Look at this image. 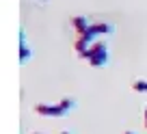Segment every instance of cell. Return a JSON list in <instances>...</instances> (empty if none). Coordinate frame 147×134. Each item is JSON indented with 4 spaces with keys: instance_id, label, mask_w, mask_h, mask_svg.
<instances>
[{
    "instance_id": "cell-6",
    "label": "cell",
    "mask_w": 147,
    "mask_h": 134,
    "mask_svg": "<svg viewBox=\"0 0 147 134\" xmlns=\"http://www.w3.org/2000/svg\"><path fill=\"white\" fill-rule=\"evenodd\" d=\"M132 89L134 91H138V93H147V80H134L132 82Z\"/></svg>"
},
{
    "instance_id": "cell-1",
    "label": "cell",
    "mask_w": 147,
    "mask_h": 134,
    "mask_svg": "<svg viewBox=\"0 0 147 134\" xmlns=\"http://www.w3.org/2000/svg\"><path fill=\"white\" fill-rule=\"evenodd\" d=\"M84 59H87L89 65H93V67H104V65L108 63V46H106L102 39H97V41L89 48Z\"/></svg>"
},
{
    "instance_id": "cell-2",
    "label": "cell",
    "mask_w": 147,
    "mask_h": 134,
    "mask_svg": "<svg viewBox=\"0 0 147 134\" xmlns=\"http://www.w3.org/2000/svg\"><path fill=\"white\" fill-rule=\"evenodd\" d=\"M32 110H35L37 115H43V117H65V115H67V110H65L59 102H54V104H43V102L35 104Z\"/></svg>"
},
{
    "instance_id": "cell-7",
    "label": "cell",
    "mask_w": 147,
    "mask_h": 134,
    "mask_svg": "<svg viewBox=\"0 0 147 134\" xmlns=\"http://www.w3.org/2000/svg\"><path fill=\"white\" fill-rule=\"evenodd\" d=\"M145 128H147V108H145Z\"/></svg>"
},
{
    "instance_id": "cell-9",
    "label": "cell",
    "mask_w": 147,
    "mask_h": 134,
    "mask_svg": "<svg viewBox=\"0 0 147 134\" xmlns=\"http://www.w3.org/2000/svg\"><path fill=\"white\" fill-rule=\"evenodd\" d=\"M32 134H48V132H32Z\"/></svg>"
},
{
    "instance_id": "cell-4",
    "label": "cell",
    "mask_w": 147,
    "mask_h": 134,
    "mask_svg": "<svg viewBox=\"0 0 147 134\" xmlns=\"http://www.w3.org/2000/svg\"><path fill=\"white\" fill-rule=\"evenodd\" d=\"M71 24H74V28H76V32H78V35H84V32L93 26V22L87 18V15H76V18L71 20Z\"/></svg>"
},
{
    "instance_id": "cell-5",
    "label": "cell",
    "mask_w": 147,
    "mask_h": 134,
    "mask_svg": "<svg viewBox=\"0 0 147 134\" xmlns=\"http://www.w3.org/2000/svg\"><path fill=\"white\" fill-rule=\"evenodd\" d=\"M91 30L95 32L97 37H104V35H113V32H115V26L110 22H97V24L91 26Z\"/></svg>"
},
{
    "instance_id": "cell-8",
    "label": "cell",
    "mask_w": 147,
    "mask_h": 134,
    "mask_svg": "<svg viewBox=\"0 0 147 134\" xmlns=\"http://www.w3.org/2000/svg\"><path fill=\"white\" fill-rule=\"evenodd\" d=\"M125 134H136V132H132V130H128V132H125Z\"/></svg>"
},
{
    "instance_id": "cell-3",
    "label": "cell",
    "mask_w": 147,
    "mask_h": 134,
    "mask_svg": "<svg viewBox=\"0 0 147 134\" xmlns=\"http://www.w3.org/2000/svg\"><path fill=\"white\" fill-rule=\"evenodd\" d=\"M30 54H32V50H30V46H28V41H26V32H24V28H20V63L26 65L28 59H30Z\"/></svg>"
},
{
    "instance_id": "cell-10",
    "label": "cell",
    "mask_w": 147,
    "mask_h": 134,
    "mask_svg": "<svg viewBox=\"0 0 147 134\" xmlns=\"http://www.w3.org/2000/svg\"><path fill=\"white\" fill-rule=\"evenodd\" d=\"M61 134H71V132H67V130H65V132H61Z\"/></svg>"
}]
</instances>
